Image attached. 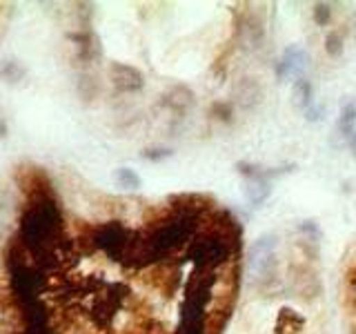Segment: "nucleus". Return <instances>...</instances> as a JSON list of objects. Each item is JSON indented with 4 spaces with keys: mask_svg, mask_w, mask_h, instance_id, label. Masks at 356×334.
<instances>
[{
    "mask_svg": "<svg viewBox=\"0 0 356 334\" xmlns=\"http://www.w3.org/2000/svg\"><path fill=\"white\" fill-rule=\"evenodd\" d=\"M167 105L178 109V111H187L189 107L194 105V94L189 92L187 87H176L172 94H167V100H165Z\"/></svg>",
    "mask_w": 356,
    "mask_h": 334,
    "instance_id": "obj_10",
    "label": "nucleus"
},
{
    "mask_svg": "<svg viewBox=\"0 0 356 334\" xmlns=\"http://www.w3.org/2000/svg\"><path fill=\"white\" fill-rule=\"evenodd\" d=\"M234 100H236V105L245 111L259 107L263 103V85L256 81V78H241V81L234 85Z\"/></svg>",
    "mask_w": 356,
    "mask_h": 334,
    "instance_id": "obj_5",
    "label": "nucleus"
},
{
    "mask_svg": "<svg viewBox=\"0 0 356 334\" xmlns=\"http://www.w3.org/2000/svg\"><path fill=\"white\" fill-rule=\"evenodd\" d=\"M314 22L318 27H325L327 22H330V18H332V11H330V5H323V3H318L316 7H314Z\"/></svg>",
    "mask_w": 356,
    "mask_h": 334,
    "instance_id": "obj_13",
    "label": "nucleus"
},
{
    "mask_svg": "<svg viewBox=\"0 0 356 334\" xmlns=\"http://www.w3.org/2000/svg\"><path fill=\"white\" fill-rule=\"evenodd\" d=\"M118 181H120V185H125V187H129V189H136V187L140 185L138 176L134 174L131 170H120V172H118Z\"/></svg>",
    "mask_w": 356,
    "mask_h": 334,
    "instance_id": "obj_15",
    "label": "nucleus"
},
{
    "mask_svg": "<svg viewBox=\"0 0 356 334\" xmlns=\"http://www.w3.org/2000/svg\"><path fill=\"white\" fill-rule=\"evenodd\" d=\"M241 29L243 33L248 36L250 45L254 49H259L263 47V42H265V36H267V29H265V18L261 11H248L243 18H241Z\"/></svg>",
    "mask_w": 356,
    "mask_h": 334,
    "instance_id": "obj_6",
    "label": "nucleus"
},
{
    "mask_svg": "<svg viewBox=\"0 0 356 334\" xmlns=\"http://www.w3.org/2000/svg\"><path fill=\"white\" fill-rule=\"evenodd\" d=\"M350 148H352V152H354V156H356V134H354L352 141H350Z\"/></svg>",
    "mask_w": 356,
    "mask_h": 334,
    "instance_id": "obj_16",
    "label": "nucleus"
},
{
    "mask_svg": "<svg viewBox=\"0 0 356 334\" xmlns=\"http://www.w3.org/2000/svg\"><path fill=\"white\" fill-rule=\"evenodd\" d=\"M114 83L122 92H136L143 87V76L127 65H114Z\"/></svg>",
    "mask_w": 356,
    "mask_h": 334,
    "instance_id": "obj_8",
    "label": "nucleus"
},
{
    "mask_svg": "<svg viewBox=\"0 0 356 334\" xmlns=\"http://www.w3.org/2000/svg\"><path fill=\"white\" fill-rule=\"evenodd\" d=\"M289 289L298 301L312 303L321 296V278L316 272V265L305 259L294 261L289 265Z\"/></svg>",
    "mask_w": 356,
    "mask_h": 334,
    "instance_id": "obj_3",
    "label": "nucleus"
},
{
    "mask_svg": "<svg viewBox=\"0 0 356 334\" xmlns=\"http://www.w3.org/2000/svg\"><path fill=\"white\" fill-rule=\"evenodd\" d=\"M305 330V319L294 310H281V315L276 319L274 334H303Z\"/></svg>",
    "mask_w": 356,
    "mask_h": 334,
    "instance_id": "obj_7",
    "label": "nucleus"
},
{
    "mask_svg": "<svg viewBox=\"0 0 356 334\" xmlns=\"http://www.w3.org/2000/svg\"><path fill=\"white\" fill-rule=\"evenodd\" d=\"M354 120H356V107L354 105H348V107L343 109V118H341V127H343L345 134L352 132Z\"/></svg>",
    "mask_w": 356,
    "mask_h": 334,
    "instance_id": "obj_14",
    "label": "nucleus"
},
{
    "mask_svg": "<svg viewBox=\"0 0 356 334\" xmlns=\"http://www.w3.org/2000/svg\"><path fill=\"white\" fill-rule=\"evenodd\" d=\"M294 98L300 107H312V85L305 81V78H296L294 83Z\"/></svg>",
    "mask_w": 356,
    "mask_h": 334,
    "instance_id": "obj_11",
    "label": "nucleus"
},
{
    "mask_svg": "<svg viewBox=\"0 0 356 334\" xmlns=\"http://www.w3.org/2000/svg\"><path fill=\"white\" fill-rule=\"evenodd\" d=\"M238 241H232L211 228H205L203 234H196V239L189 243L187 256L196 263V270L216 272L218 267L234 259V254H238Z\"/></svg>",
    "mask_w": 356,
    "mask_h": 334,
    "instance_id": "obj_1",
    "label": "nucleus"
},
{
    "mask_svg": "<svg viewBox=\"0 0 356 334\" xmlns=\"http://www.w3.org/2000/svg\"><path fill=\"white\" fill-rule=\"evenodd\" d=\"M58 228H60V216L51 200H44V203L31 207L25 214V218H22V234H25L27 243L31 245L47 243L51 237H56Z\"/></svg>",
    "mask_w": 356,
    "mask_h": 334,
    "instance_id": "obj_2",
    "label": "nucleus"
},
{
    "mask_svg": "<svg viewBox=\"0 0 356 334\" xmlns=\"http://www.w3.org/2000/svg\"><path fill=\"white\" fill-rule=\"evenodd\" d=\"M305 61H307V56L303 49H298V47H289L283 56V61H281V74H289V76H298L300 72L305 70ZM300 78V76H298Z\"/></svg>",
    "mask_w": 356,
    "mask_h": 334,
    "instance_id": "obj_9",
    "label": "nucleus"
},
{
    "mask_svg": "<svg viewBox=\"0 0 356 334\" xmlns=\"http://www.w3.org/2000/svg\"><path fill=\"white\" fill-rule=\"evenodd\" d=\"M325 54L330 58H339L343 54V36L339 31H330L325 36Z\"/></svg>",
    "mask_w": 356,
    "mask_h": 334,
    "instance_id": "obj_12",
    "label": "nucleus"
},
{
    "mask_svg": "<svg viewBox=\"0 0 356 334\" xmlns=\"http://www.w3.org/2000/svg\"><path fill=\"white\" fill-rule=\"evenodd\" d=\"M131 239H134V234L118 221L105 223V225L94 230V245L98 250H103L107 256H111L114 261L125 256L127 248L131 245Z\"/></svg>",
    "mask_w": 356,
    "mask_h": 334,
    "instance_id": "obj_4",
    "label": "nucleus"
}]
</instances>
